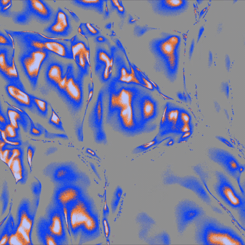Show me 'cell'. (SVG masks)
<instances>
[{"instance_id":"9","label":"cell","mask_w":245,"mask_h":245,"mask_svg":"<svg viewBox=\"0 0 245 245\" xmlns=\"http://www.w3.org/2000/svg\"><path fill=\"white\" fill-rule=\"evenodd\" d=\"M211 158L226 168L231 174H235L239 171V166L236 160L225 151L219 149H213Z\"/></svg>"},{"instance_id":"19","label":"cell","mask_w":245,"mask_h":245,"mask_svg":"<svg viewBox=\"0 0 245 245\" xmlns=\"http://www.w3.org/2000/svg\"><path fill=\"white\" fill-rule=\"evenodd\" d=\"M49 229L51 234L54 236L60 237L63 235L62 220L59 214L56 213L53 215Z\"/></svg>"},{"instance_id":"49","label":"cell","mask_w":245,"mask_h":245,"mask_svg":"<svg viewBox=\"0 0 245 245\" xmlns=\"http://www.w3.org/2000/svg\"><path fill=\"white\" fill-rule=\"evenodd\" d=\"M11 1H1V6L2 8L11 6Z\"/></svg>"},{"instance_id":"59","label":"cell","mask_w":245,"mask_h":245,"mask_svg":"<svg viewBox=\"0 0 245 245\" xmlns=\"http://www.w3.org/2000/svg\"><path fill=\"white\" fill-rule=\"evenodd\" d=\"M6 143L3 140L1 141V143H0V146H1V149H2V148L5 147L6 145Z\"/></svg>"},{"instance_id":"61","label":"cell","mask_w":245,"mask_h":245,"mask_svg":"<svg viewBox=\"0 0 245 245\" xmlns=\"http://www.w3.org/2000/svg\"><path fill=\"white\" fill-rule=\"evenodd\" d=\"M118 10H119L120 11L122 12L124 11V8H123V7H122V6H120L119 7H118Z\"/></svg>"},{"instance_id":"39","label":"cell","mask_w":245,"mask_h":245,"mask_svg":"<svg viewBox=\"0 0 245 245\" xmlns=\"http://www.w3.org/2000/svg\"><path fill=\"white\" fill-rule=\"evenodd\" d=\"M68 175V171L65 169H60L56 172V176L57 179H63Z\"/></svg>"},{"instance_id":"14","label":"cell","mask_w":245,"mask_h":245,"mask_svg":"<svg viewBox=\"0 0 245 245\" xmlns=\"http://www.w3.org/2000/svg\"><path fill=\"white\" fill-rule=\"evenodd\" d=\"M133 94L130 90L122 89L117 94L112 95L111 106L112 108H122L131 105Z\"/></svg>"},{"instance_id":"54","label":"cell","mask_w":245,"mask_h":245,"mask_svg":"<svg viewBox=\"0 0 245 245\" xmlns=\"http://www.w3.org/2000/svg\"><path fill=\"white\" fill-rule=\"evenodd\" d=\"M218 139H220V140L221 141L223 142V143H225L226 145H228L229 147H233V146H232V144H230V142H229L228 140L225 139V138H223L222 137H218Z\"/></svg>"},{"instance_id":"22","label":"cell","mask_w":245,"mask_h":245,"mask_svg":"<svg viewBox=\"0 0 245 245\" xmlns=\"http://www.w3.org/2000/svg\"><path fill=\"white\" fill-rule=\"evenodd\" d=\"M68 28L60 22L55 20V22L48 28V32L55 35L64 36L68 33Z\"/></svg>"},{"instance_id":"35","label":"cell","mask_w":245,"mask_h":245,"mask_svg":"<svg viewBox=\"0 0 245 245\" xmlns=\"http://www.w3.org/2000/svg\"><path fill=\"white\" fill-rule=\"evenodd\" d=\"M0 43L1 45H7L11 46L12 45L11 41L7 36H5L2 33L0 35Z\"/></svg>"},{"instance_id":"23","label":"cell","mask_w":245,"mask_h":245,"mask_svg":"<svg viewBox=\"0 0 245 245\" xmlns=\"http://www.w3.org/2000/svg\"><path fill=\"white\" fill-rule=\"evenodd\" d=\"M32 225L33 220L25 211H22L21 213L20 224L18 228L30 233Z\"/></svg>"},{"instance_id":"52","label":"cell","mask_w":245,"mask_h":245,"mask_svg":"<svg viewBox=\"0 0 245 245\" xmlns=\"http://www.w3.org/2000/svg\"><path fill=\"white\" fill-rule=\"evenodd\" d=\"M97 115H98V119L100 120L102 117V108L100 104H99L98 107V111H97Z\"/></svg>"},{"instance_id":"34","label":"cell","mask_w":245,"mask_h":245,"mask_svg":"<svg viewBox=\"0 0 245 245\" xmlns=\"http://www.w3.org/2000/svg\"><path fill=\"white\" fill-rule=\"evenodd\" d=\"M21 155V152L20 149L18 148H14L11 150V154L10 160L8 161L7 164L11 163L13 159L16 158H20Z\"/></svg>"},{"instance_id":"27","label":"cell","mask_w":245,"mask_h":245,"mask_svg":"<svg viewBox=\"0 0 245 245\" xmlns=\"http://www.w3.org/2000/svg\"><path fill=\"white\" fill-rule=\"evenodd\" d=\"M71 49L73 57L75 59L79 54L84 53L87 50V49H86L85 45L83 44V43L80 42H78L76 44L73 45Z\"/></svg>"},{"instance_id":"30","label":"cell","mask_w":245,"mask_h":245,"mask_svg":"<svg viewBox=\"0 0 245 245\" xmlns=\"http://www.w3.org/2000/svg\"><path fill=\"white\" fill-rule=\"evenodd\" d=\"M5 132H6L7 138L10 139H14L17 136L16 128L13 127L11 124H7L5 127Z\"/></svg>"},{"instance_id":"37","label":"cell","mask_w":245,"mask_h":245,"mask_svg":"<svg viewBox=\"0 0 245 245\" xmlns=\"http://www.w3.org/2000/svg\"><path fill=\"white\" fill-rule=\"evenodd\" d=\"M180 119L183 124H189L190 119L189 115L187 114L186 112H181L180 113Z\"/></svg>"},{"instance_id":"12","label":"cell","mask_w":245,"mask_h":245,"mask_svg":"<svg viewBox=\"0 0 245 245\" xmlns=\"http://www.w3.org/2000/svg\"><path fill=\"white\" fill-rule=\"evenodd\" d=\"M7 93L17 103L23 106L29 107L32 105L33 100L29 95L14 83H11L6 88Z\"/></svg>"},{"instance_id":"5","label":"cell","mask_w":245,"mask_h":245,"mask_svg":"<svg viewBox=\"0 0 245 245\" xmlns=\"http://www.w3.org/2000/svg\"><path fill=\"white\" fill-rule=\"evenodd\" d=\"M178 36H168L164 40H161L158 45V51L162 56V60L168 64L169 68L174 71L177 68L178 63L177 50L180 43Z\"/></svg>"},{"instance_id":"51","label":"cell","mask_w":245,"mask_h":245,"mask_svg":"<svg viewBox=\"0 0 245 245\" xmlns=\"http://www.w3.org/2000/svg\"><path fill=\"white\" fill-rule=\"evenodd\" d=\"M204 28L203 26H202L200 28V30H199V32H198V39H197V43H198L200 41V39H201V37H202V35L203 34V32H204Z\"/></svg>"},{"instance_id":"11","label":"cell","mask_w":245,"mask_h":245,"mask_svg":"<svg viewBox=\"0 0 245 245\" xmlns=\"http://www.w3.org/2000/svg\"><path fill=\"white\" fill-rule=\"evenodd\" d=\"M45 49L49 52L54 53L64 58H73L72 49L69 48L68 46L63 42L59 40L47 39L45 42Z\"/></svg>"},{"instance_id":"6","label":"cell","mask_w":245,"mask_h":245,"mask_svg":"<svg viewBox=\"0 0 245 245\" xmlns=\"http://www.w3.org/2000/svg\"><path fill=\"white\" fill-rule=\"evenodd\" d=\"M22 49L23 52L37 50H45V42L47 38L38 34L28 32L10 33Z\"/></svg>"},{"instance_id":"32","label":"cell","mask_w":245,"mask_h":245,"mask_svg":"<svg viewBox=\"0 0 245 245\" xmlns=\"http://www.w3.org/2000/svg\"><path fill=\"white\" fill-rule=\"evenodd\" d=\"M11 154V151L10 149H1V159L2 161L6 163L7 164L10 160Z\"/></svg>"},{"instance_id":"3","label":"cell","mask_w":245,"mask_h":245,"mask_svg":"<svg viewBox=\"0 0 245 245\" xmlns=\"http://www.w3.org/2000/svg\"><path fill=\"white\" fill-rule=\"evenodd\" d=\"M215 192L224 202L233 209L245 208V200L236 190L228 177L222 173L217 174V182L214 186Z\"/></svg>"},{"instance_id":"62","label":"cell","mask_w":245,"mask_h":245,"mask_svg":"<svg viewBox=\"0 0 245 245\" xmlns=\"http://www.w3.org/2000/svg\"><path fill=\"white\" fill-rule=\"evenodd\" d=\"M97 39H98V41H100V42H102V41H103L104 40V38L102 37H98L97 38Z\"/></svg>"},{"instance_id":"58","label":"cell","mask_w":245,"mask_h":245,"mask_svg":"<svg viewBox=\"0 0 245 245\" xmlns=\"http://www.w3.org/2000/svg\"><path fill=\"white\" fill-rule=\"evenodd\" d=\"M213 209L214 211L218 213H222V211H221L220 209H219V208H218V207H213Z\"/></svg>"},{"instance_id":"45","label":"cell","mask_w":245,"mask_h":245,"mask_svg":"<svg viewBox=\"0 0 245 245\" xmlns=\"http://www.w3.org/2000/svg\"><path fill=\"white\" fill-rule=\"evenodd\" d=\"M190 127L189 126V124H183V126L180 128V131L182 133L190 131Z\"/></svg>"},{"instance_id":"64","label":"cell","mask_w":245,"mask_h":245,"mask_svg":"<svg viewBox=\"0 0 245 245\" xmlns=\"http://www.w3.org/2000/svg\"><path fill=\"white\" fill-rule=\"evenodd\" d=\"M206 8H204V10H203V11H202V12H201V13H202V14L200 15V18L201 17V16H202V15H203V12H204L205 11H206Z\"/></svg>"},{"instance_id":"57","label":"cell","mask_w":245,"mask_h":245,"mask_svg":"<svg viewBox=\"0 0 245 245\" xmlns=\"http://www.w3.org/2000/svg\"><path fill=\"white\" fill-rule=\"evenodd\" d=\"M0 121H1V123L2 124L6 125V119L4 116L2 115V114H1V116H0Z\"/></svg>"},{"instance_id":"33","label":"cell","mask_w":245,"mask_h":245,"mask_svg":"<svg viewBox=\"0 0 245 245\" xmlns=\"http://www.w3.org/2000/svg\"><path fill=\"white\" fill-rule=\"evenodd\" d=\"M1 134L2 138V140L4 141L6 143L13 146H18L20 145V143L19 142L12 141L11 140H8L7 139L8 138H7L6 132H5V130H1Z\"/></svg>"},{"instance_id":"4","label":"cell","mask_w":245,"mask_h":245,"mask_svg":"<svg viewBox=\"0 0 245 245\" xmlns=\"http://www.w3.org/2000/svg\"><path fill=\"white\" fill-rule=\"evenodd\" d=\"M49 51L46 50H37L23 52L20 60L29 78L32 82L37 80L42 63L47 59Z\"/></svg>"},{"instance_id":"41","label":"cell","mask_w":245,"mask_h":245,"mask_svg":"<svg viewBox=\"0 0 245 245\" xmlns=\"http://www.w3.org/2000/svg\"><path fill=\"white\" fill-rule=\"evenodd\" d=\"M33 154V149L31 148H29L28 149V152H27V158H28V161L29 163L30 166H31V164H32Z\"/></svg>"},{"instance_id":"2","label":"cell","mask_w":245,"mask_h":245,"mask_svg":"<svg viewBox=\"0 0 245 245\" xmlns=\"http://www.w3.org/2000/svg\"><path fill=\"white\" fill-rule=\"evenodd\" d=\"M175 213L178 230L182 234L192 223L206 215V211L196 202L186 199L177 204Z\"/></svg>"},{"instance_id":"18","label":"cell","mask_w":245,"mask_h":245,"mask_svg":"<svg viewBox=\"0 0 245 245\" xmlns=\"http://www.w3.org/2000/svg\"><path fill=\"white\" fill-rule=\"evenodd\" d=\"M120 117L125 127L131 128L134 126V117L131 105H129L121 109Z\"/></svg>"},{"instance_id":"1","label":"cell","mask_w":245,"mask_h":245,"mask_svg":"<svg viewBox=\"0 0 245 245\" xmlns=\"http://www.w3.org/2000/svg\"><path fill=\"white\" fill-rule=\"evenodd\" d=\"M195 223V240L198 245H245L244 240L234 229L213 217L205 215Z\"/></svg>"},{"instance_id":"43","label":"cell","mask_w":245,"mask_h":245,"mask_svg":"<svg viewBox=\"0 0 245 245\" xmlns=\"http://www.w3.org/2000/svg\"><path fill=\"white\" fill-rule=\"evenodd\" d=\"M103 224H104V229H105V236L106 237H109V224H108V222L106 220H104L103 221Z\"/></svg>"},{"instance_id":"63","label":"cell","mask_w":245,"mask_h":245,"mask_svg":"<svg viewBox=\"0 0 245 245\" xmlns=\"http://www.w3.org/2000/svg\"><path fill=\"white\" fill-rule=\"evenodd\" d=\"M174 143V141H173V140H171L169 142H168V145H172Z\"/></svg>"},{"instance_id":"29","label":"cell","mask_w":245,"mask_h":245,"mask_svg":"<svg viewBox=\"0 0 245 245\" xmlns=\"http://www.w3.org/2000/svg\"><path fill=\"white\" fill-rule=\"evenodd\" d=\"M32 100H33V102L35 104L37 108H38L40 112L43 113H45L47 112V104L45 101L41 99H39L38 98H35V97H33L32 98Z\"/></svg>"},{"instance_id":"42","label":"cell","mask_w":245,"mask_h":245,"mask_svg":"<svg viewBox=\"0 0 245 245\" xmlns=\"http://www.w3.org/2000/svg\"><path fill=\"white\" fill-rule=\"evenodd\" d=\"M10 236L8 235L7 234H5L4 235L2 236V237L1 239V242H0V245H6L7 244V242L8 243L9 239H10Z\"/></svg>"},{"instance_id":"13","label":"cell","mask_w":245,"mask_h":245,"mask_svg":"<svg viewBox=\"0 0 245 245\" xmlns=\"http://www.w3.org/2000/svg\"><path fill=\"white\" fill-rule=\"evenodd\" d=\"M180 182L182 186L187 189H190L195 193L203 202H206L207 204H210L211 199L209 198V195H208L207 193L205 190L201 182L198 181V180L187 177L183 179V180Z\"/></svg>"},{"instance_id":"16","label":"cell","mask_w":245,"mask_h":245,"mask_svg":"<svg viewBox=\"0 0 245 245\" xmlns=\"http://www.w3.org/2000/svg\"><path fill=\"white\" fill-rule=\"evenodd\" d=\"M79 193L77 189L73 187H68L60 192L57 195V201L63 206H66L78 201L79 198Z\"/></svg>"},{"instance_id":"15","label":"cell","mask_w":245,"mask_h":245,"mask_svg":"<svg viewBox=\"0 0 245 245\" xmlns=\"http://www.w3.org/2000/svg\"><path fill=\"white\" fill-rule=\"evenodd\" d=\"M64 91L67 96L75 103H79L82 100V91L79 84L72 77H68L66 86Z\"/></svg>"},{"instance_id":"17","label":"cell","mask_w":245,"mask_h":245,"mask_svg":"<svg viewBox=\"0 0 245 245\" xmlns=\"http://www.w3.org/2000/svg\"><path fill=\"white\" fill-rule=\"evenodd\" d=\"M63 70L61 66L58 63H52L48 68L47 77L49 81L54 84H59L63 78Z\"/></svg>"},{"instance_id":"7","label":"cell","mask_w":245,"mask_h":245,"mask_svg":"<svg viewBox=\"0 0 245 245\" xmlns=\"http://www.w3.org/2000/svg\"><path fill=\"white\" fill-rule=\"evenodd\" d=\"M69 212L70 223L74 230L83 226L84 223L90 215L87 207L82 202H77L74 204Z\"/></svg>"},{"instance_id":"21","label":"cell","mask_w":245,"mask_h":245,"mask_svg":"<svg viewBox=\"0 0 245 245\" xmlns=\"http://www.w3.org/2000/svg\"><path fill=\"white\" fill-rule=\"evenodd\" d=\"M8 166L10 168L16 181H18L23 178V168L22 162L20 158L13 159Z\"/></svg>"},{"instance_id":"26","label":"cell","mask_w":245,"mask_h":245,"mask_svg":"<svg viewBox=\"0 0 245 245\" xmlns=\"http://www.w3.org/2000/svg\"><path fill=\"white\" fill-rule=\"evenodd\" d=\"M4 75L7 77L8 79H11L12 81H16L18 79L19 76L18 74L17 70L15 64H14V60H12L11 64L7 70H6Z\"/></svg>"},{"instance_id":"47","label":"cell","mask_w":245,"mask_h":245,"mask_svg":"<svg viewBox=\"0 0 245 245\" xmlns=\"http://www.w3.org/2000/svg\"><path fill=\"white\" fill-rule=\"evenodd\" d=\"M225 67H226V69H227L228 71H229V68H230V58H229V55H227L225 56Z\"/></svg>"},{"instance_id":"31","label":"cell","mask_w":245,"mask_h":245,"mask_svg":"<svg viewBox=\"0 0 245 245\" xmlns=\"http://www.w3.org/2000/svg\"><path fill=\"white\" fill-rule=\"evenodd\" d=\"M8 244L10 245H25L22 239L16 232L10 236Z\"/></svg>"},{"instance_id":"25","label":"cell","mask_w":245,"mask_h":245,"mask_svg":"<svg viewBox=\"0 0 245 245\" xmlns=\"http://www.w3.org/2000/svg\"><path fill=\"white\" fill-rule=\"evenodd\" d=\"M9 62L7 57V51L6 49H1L0 54V68L2 73L4 74L6 70L11 65L12 63Z\"/></svg>"},{"instance_id":"44","label":"cell","mask_w":245,"mask_h":245,"mask_svg":"<svg viewBox=\"0 0 245 245\" xmlns=\"http://www.w3.org/2000/svg\"><path fill=\"white\" fill-rule=\"evenodd\" d=\"M194 47H195V41H194V39H193L189 51V59L190 60L191 59L192 56L193 51H194Z\"/></svg>"},{"instance_id":"8","label":"cell","mask_w":245,"mask_h":245,"mask_svg":"<svg viewBox=\"0 0 245 245\" xmlns=\"http://www.w3.org/2000/svg\"><path fill=\"white\" fill-rule=\"evenodd\" d=\"M157 10L162 14L170 15H179L185 11L188 7L187 1L181 0H170L158 1Z\"/></svg>"},{"instance_id":"48","label":"cell","mask_w":245,"mask_h":245,"mask_svg":"<svg viewBox=\"0 0 245 245\" xmlns=\"http://www.w3.org/2000/svg\"><path fill=\"white\" fill-rule=\"evenodd\" d=\"M87 26L88 29L90 33H92V34H96L97 33H98V31H97L94 28H93L92 26H91V24H87Z\"/></svg>"},{"instance_id":"46","label":"cell","mask_w":245,"mask_h":245,"mask_svg":"<svg viewBox=\"0 0 245 245\" xmlns=\"http://www.w3.org/2000/svg\"><path fill=\"white\" fill-rule=\"evenodd\" d=\"M156 143H157V141H156V140H153L152 141L149 142L148 143L145 144L144 145L142 146L141 148L143 149H148L149 147H152L153 145H154Z\"/></svg>"},{"instance_id":"38","label":"cell","mask_w":245,"mask_h":245,"mask_svg":"<svg viewBox=\"0 0 245 245\" xmlns=\"http://www.w3.org/2000/svg\"><path fill=\"white\" fill-rule=\"evenodd\" d=\"M51 123H53L54 125H56L57 126H59L60 124L61 121L60 118L58 117V116L54 111H53V114H52V115H51Z\"/></svg>"},{"instance_id":"55","label":"cell","mask_w":245,"mask_h":245,"mask_svg":"<svg viewBox=\"0 0 245 245\" xmlns=\"http://www.w3.org/2000/svg\"><path fill=\"white\" fill-rule=\"evenodd\" d=\"M191 132L190 131L185 132V133H183V134H182L181 138L182 139H186V138H188L191 136Z\"/></svg>"},{"instance_id":"60","label":"cell","mask_w":245,"mask_h":245,"mask_svg":"<svg viewBox=\"0 0 245 245\" xmlns=\"http://www.w3.org/2000/svg\"><path fill=\"white\" fill-rule=\"evenodd\" d=\"M87 151V152L89 153V154H92V155H94L95 154L94 152H93V151H92V150H91V149H88Z\"/></svg>"},{"instance_id":"56","label":"cell","mask_w":245,"mask_h":245,"mask_svg":"<svg viewBox=\"0 0 245 245\" xmlns=\"http://www.w3.org/2000/svg\"><path fill=\"white\" fill-rule=\"evenodd\" d=\"M32 132L33 134L35 135H38L40 133V131L38 130V128H35V127H33L32 128Z\"/></svg>"},{"instance_id":"28","label":"cell","mask_w":245,"mask_h":245,"mask_svg":"<svg viewBox=\"0 0 245 245\" xmlns=\"http://www.w3.org/2000/svg\"><path fill=\"white\" fill-rule=\"evenodd\" d=\"M180 116V112L179 110L176 109H173L170 110L166 113V118L168 120V122L173 124V125H175L179 119Z\"/></svg>"},{"instance_id":"36","label":"cell","mask_w":245,"mask_h":245,"mask_svg":"<svg viewBox=\"0 0 245 245\" xmlns=\"http://www.w3.org/2000/svg\"><path fill=\"white\" fill-rule=\"evenodd\" d=\"M68 74L67 73L65 76L63 77L61 81L59 82V84H57V87L61 90H64L66 86L67 82L68 81Z\"/></svg>"},{"instance_id":"24","label":"cell","mask_w":245,"mask_h":245,"mask_svg":"<svg viewBox=\"0 0 245 245\" xmlns=\"http://www.w3.org/2000/svg\"><path fill=\"white\" fill-rule=\"evenodd\" d=\"M7 113L10 124L16 129H18L19 128L18 121H20L21 119L20 113L18 112L17 110L16 111L12 109H8Z\"/></svg>"},{"instance_id":"20","label":"cell","mask_w":245,"mask_h":245,"mask_svg":"<svg viewBox=\"0 0 245 245\" xmlns=\"http://www.w3.org/2000/svg\"><path fill=\"white\" fill-rule=\"evenodd\" d=\"M142 116L145 120L154 117L155 112L154 102L149 98H145L141 103Z\"/></svg>"},{"instance_id":"40","label":"cell","mask_w":245,"mask_h":245,"mask_svg":"<svg viewBox=\"0 0 245 245\" xmlns=\"http://www.w3.org/2000/svg\"><path fill=\"white\" fill-rule=\"evenodd\" d=\"M45 240L47 245H56V242L54 239V236L51 235L47 234L46 235Z\"/></svg>"},{"instance_id":"53","label":"cell","mask_w":245,"mask_h":245,"mask_svg":"<svg viewBox=\"0 0 245 245\" xmlns=\"http://www.w3.org/2000/svg\"><path fill=\"white\" fill-rule=\"evenodd\" d=\"M213 62V54L211 51H209L208 54V66L210 67Z\"/></svg>"},{"instance_id":"50","label":"cell","mask_w":245,"mask_h":245,"mask_svg":"<svg viewBox=\"0 0 245 245\" xmlns=\"http://www.w3.org/2000/svg\"><path fill=\"white\" fill-rule=\"evenodd\" d=\"M142 80L143 81V82L145 84V87H146L150 89H153V87L152 86V84L151 83L149 82L148 81H147V79L146 78H142Z\"/></svg>"},{"instance_id":"10","label":"cell","mask_w":245,"mask_h":245,"mask_svg":"<svg viewBox=\"0 0 245 245\" xmlns=\"http://www.w3.org/2000/svg\"><path fill=\"white\" fill-rule=\"evenodd\" d=\"M29 13L42 21H49L51 17V10L44 2L39 0L27 1Z\"/></svg>"}]
</instances>
